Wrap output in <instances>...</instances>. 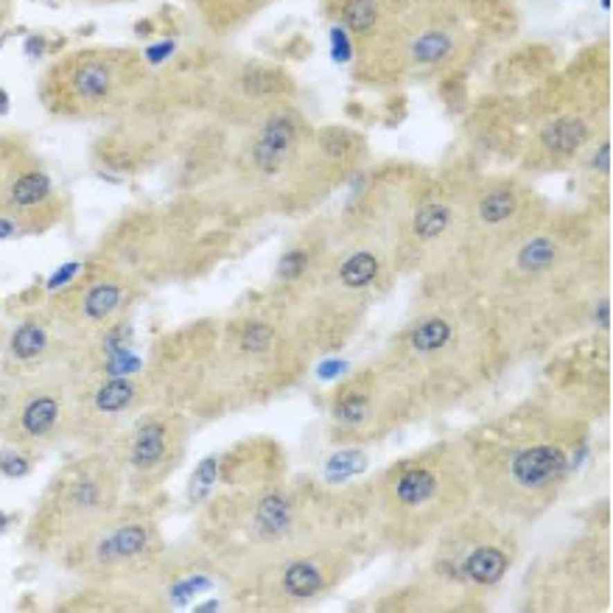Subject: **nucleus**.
I'll return each mask as SVG.
<instances>
[{
    "label": "nucleus",
    "mask_w": 613,
    "mask_h": 613,
    "mask_svg": "<svg viewBox=\"0 0 613 613\" xmlns=\"http://www.w3.org/2000/svg\"><path fill=\"white\" fill-rule=\"evenodd\" d=\"M470 462V482L504 515L535 518L569 473L571 445L552 426H507V434Z\"/></svg>",
    "instance_id": "1"
},
{
    "label": "nucleus",
    "mask_w": 613,
    "mask_h": 613,
    "mask_svg": "<svg viewBox=\"0 0 613 613\" xmlns=\"http://www.w3.org/2000/svg\"><path fill=\"white\" fill-rule=\"evenodd\" d=\"M465 473L462 456L440 451L395 465L384 476V515L403 538L434 529L468 496Z\"/></svg>",
    "instance_id": "2"
},
{
    "label": "nucleus",
    "mask_w": 613,
    "mask_h": 613,
    "mask_svg": "<svg viewBox=\"0 0 613 613\" xmlns=\"http://www.w3.org/2000/svg\"><path fill=\"white\" fill-rule=\"evenodd\" d=\"M294 146H297V123H294L292 115L281 112V115L269 118L263 123L258 141L252 146V163H255V168L260 174L272 177V174H278L286 166V160L292 157Z\"/></svg>",
    "instance_id": "3"
},
{
    "label": "nucleus",
    "mask_w": 613,
    "mask_h": 613,
    "mask_svg": "<svg viewBox=\"0 0 613 613\" xmlns=\"http://www.w3.org/2000/svg\"><path fill=\"white\" fill-rule=\"evenodd\" d=\"M507 569H510V552H504L499 543H490V540L473 543L459 558V577L476 588H490L501 583Z\"/></svg>",
    "instance_id": "4"
},
{
    "label": "nucleus",
    "mask_w": 613,
    "mask_h": 613,
    "mask_svg": "<svg viewBox=\"0 0 613 613\" xmlns=\"http://www.w3.org/2000/svg\"><path fill=\"white\" fill-rule=\"evenodd\" d=\"M168 445V426H163L160 420H149L134 432L129 443V465L134 470H152L166 459Z\"/></svg>",
    "instance_id": "5"
},
{
    "label": "nucleus",
    "mask_w": 613,
    "mask_h": 613,
    "mask_svg": "<svg viewBox=\"0 0 613 613\" xmlns=\"http://www.w3.org/2000/svg\"><path fill=\"white\" fill-rule=\"evenodd\" d=\"M328 585H330V574L325 571V566L319 560H308V558L289 563L281 577V588L286 591V596H292L297 602L319 596Z\"/></svg>",
    "instance_id": "6"
},
{
    "label": "nucleus",
    "mask_w": 613,
    "mask_h": 613,
    "mask_svg": "<svg viewBox=\"0 0 613 613\" xmlns=\"http://www.w3.org/2000/svg\"><path fill=\"white\" fill-rule=\"evenodd\" d=\"M149 540H152V532L143 524H123L98 543V558L107 563L132 560L149 547Z\"/></svg>",
    "instance_id": "7"
},
{
    "label": "nucleus",
    "mask_w": 613,
    "mask_h": 613,
    "mask_svg": "<svg viewBox=\"0 0 613 613\" xmlns=\"http://www.w3.org/2000/svg\"><path fill=\"white\" fill-rule=\"evenodd\" d=\"M540 138L555 157H571L588 141V126L577 115H563V118H555L547 129H543Z\"/></svg>",
    "instance_id": "8"
},
{
    "label": "nucleus",
    "mask_w": 613,
    "mask_h": 613,
    "mask_svg": "<svg viewBox=\"0 0 613 613\" xmlns=\"http://www.w3.org/2000/svg\"><path fill=\"white\" fill-rule=\"evenodd\" d=\"M454 339V325L443 317H426L412 330H409V348L420 356H437L443 353Z\"/></svg>",
    "instance_id": "9"
},
{
    "label": "nucleus",
    "mask_w": 613,
    "mask_h": 613,
    "mask_svg": "<svg viewBox=\"0 0 613 613\" xmlns=\"http://www.w3.org/2000/svg\"><path fill=\"white\" fill-rule=\"evenodd\" d=\"M73 93L85 101H104L112 93V67L107 62L79 64L73 73Z\"/></svg>",
    "instance_id": "10"
},
{
    "label": "nucleus",
    "mask_w": 613,
    "mask_h": 613,
    "mask_svg": "<svg viewBox=\"0 0 613 613\" xmlns=\"http://www.w3.org/2000/svg\"><path fill=\"white\" fill-rule=\"evenodd\" d=\"M51 196V177L45 171H26L9 188V202L20 211H31Z\"/></svg>",
    "instance_id": "11"
},
{
    "label": "nucleus",
    "mask_w": 613,
    "mask_h": 613,
    "mask_svg": "<svg viewBox=\"0 0 613 613\" xmlns=\"http://www.w3.org/2000/svg\"><path fill=\"white\" fill-rule=\"evenodd\" d=\"M121 305H123V289L118 283H96L85 292V300H82V311L93 322L109 319Z\"/></svg>",
    "instance_id": "12"
},
{
    "label": "nucleus",
    "mask_w": 613,
    "mask_h": 613,
    "mask_svg": "<svg viewBox=\"0 0 613 613\" xmlns=\"http://www.w3.org/2000/svg\"><path fill=\"white\" fill-rule=\"evenodd\" d=\"M451 227V208L445 202H426L412 219V233L420 241H434Z\"/></svg>",
    "instance_id": "13"
},
{
    "label": "nucleus",
    "mask_w": 613,
    "mask_h": 613,
    "mask_svg": "<svg viewBox=\"0 0 613 613\" xmlns=\"http://www.w3.org/2000/svg\"><path fill=\"white\" fill-rule=\"evenodd\" d=\"M56 418H59V403H56V398L39 395V398H34V400L23 409L20 423H23V432H26L28 437H42V434H48V432L56 426Z\"/></svg>",
    "instance_id": "14"
},
{
    "label": "nucleus",
    "mask_w": 613,
    "mask_h": 613,
    "mask_svg": "<svg viewBox=\"0 0 613 613\" xmlns=\"http://www.w3.org/2000/svg\"><path fill=\"white\" fill-rule=\"evenodd\" d=\"M375 275H378V260L367 249L353 252L348 260H342V266H339V281H342L345 289H364L375 281Z\"/></svg>",
    "instance_id": "15"
},
{
    "label": "nucleus",
    "mask_w": 613,
    "mask_h": 613,
    "mask_svg": "<svg viewBox=\"0 0 613 613\" xmlns=\"http://www.w3.org/2000/svg\"><path fill=\"white\" fill-rule=\"evenodd\" d=\"M134 400V384L129 378H109L107 384L98 387L93 403L98 412H107V415H115V412H123V409Z\"/></svg>",
    "instance_id": "16"
},
{
    "label": "nucleus",
    "mask_w": 613,
    "mask_h": 613,
    "mask_svg": "<svg viewBox=\"0 0 613 613\" xmlns=\"http://www.w3.org/2000/svg\"><path fill=\"white\" fill-rule=\"evenodd\" d=\"M515 208H518L515 193L499 188V190H490V193L482 196V202H479V219H482L485 224L496 227V224L507 222V219L515 213Z\"/></svg>",
    "instance_id": "17"
},
{
    "label": "nucleus",
    "mask_w": 613,
    "mask_h": 613,
    "mask_svg": "<svg viewBox=\"0 0 613 613\" xmlns=\"http://www.w3.org/2000/svg\"><path fill=\"white\" fill-rule=\"evenodd\" d=\"M558 258V244L552 238H532L518 252V269L524 272H543Z\"/></svg>",
    "instance_id": "18"
},
{
    "label": "nucleus",
    "mask_w": 613,
    "mask_h": 613,
    "mask_svg": "<svg viewBox=\"0 0 613 613\" xmlns=\"http://www.w3.org/2000/svg\"><path fill=\"white\" fill-rule=\"evenodd\" d=\"M409 53H412V59L420 62V64L440 62V59H445L451 53V37L443 34V31H429V34H423V37H418L412 42Z\"/></svg>",
    "instance_id": "19"
},
{
    "label": "nucleus",
    "mask_w": 613,
    "mask_h": 613,
    "mask_svg": "<svg viewBox=\"0 0 613 613\" xmlns=\"http://www.w3.org/2000/svg\"><path fill=\"white\" fill-rule=\"evenodd\" d=\"M45 345H48V336H45V330H42L39 325H34V322H26V325L17 328V333L12 336V353H15L17 359H34V356H39V353L45 350Z\"/></svg>",
    "instance_id": "20"
},
{
    "label": "nucleus",
    "mask_w": 613,
    "mask_h": 613,
    "mask_svg": "<svg viewBox=\"0 0 613 613\" xmlns=\"http://www.w3.org/2000/svg\"><path fill=\"white\" fill-rule=\"evenodd\" d=\"M342 20L353 31H370L375 26V20H378L375 0H348L345 12H342Z\"/></svg>",
    "instance_id": "21"
},
{
    "label": "nucleus",
    "mask_w": 613,
    "mask_h": 613,
    "mask_svg": "<svg viewBox=\"0 0 613 613\" xmlns=\"http://www.w3.org/2000/svg\"><path fill=\"white\" fill-rule=\"evenodd\" d=\"M258 524L266 529V532H278L289 524V504L281 499V496H269L260 501L258 507Z\"/></svg>",
    "instance_id": "22"
},
{
    "label": "nucleus",
    "mask_w": 613,
    "mask_h": 613,
    "mask_svg": "<svg viewBox=\"0 0 613 613\" xmlns=\"http://www.w3.org/2000/svg\"><path fill=\"white\" fill-rule=\"evenodd\" d=\"M272 328L269 325H263V322H252L247 330H244V336H241V342H244V348L249 350V353H263L269 345H272Z\"/></svg>",
    "instance_id": "23"
},
{
    "label": "nucleus",
    "mask_w": 613,
    "mask_h": 613,
    "mask_svg": "<svg viewBox=\"0 0 613 613\" xmlns=\"http://www.w3.org/2000/svg\"><path fill=\"white\" fill-rule=\"evenodd\" d=\"M308 266V255L303 252V249H292L283 260H281V266H278V275L283 278V281H289V278H297V275H303V269Z\"/></svg>",
    "instance_id": "24"
},
{
    "label": "nucleus",
    "mask_w": 613,
    "mask_h": 613,
    "mask_svg": "<svg viewBox=\"0 0 613 613\" xmlns=\"http://www.w3.org/2000/svg\"><path fill=\"white\" fill-rule=\"evenodd\" d=\"M322 149H325L328 157H345L350 152L348 132H325L322 134Z\"/></svg>",
    "instance_id": "25"
},
{
    "label": "nucleus",
    "mask_w": 613,
    "mask_h": 613,
    "mask_svg": "<svg viewBox=\"0 0 613 613\" xmlns=\"http://www.w3.org/2000/svg\"><path fill=\"white\" fill-rule=\"evenodd\" d=\"M0 468H3L6 473H12V476H17V473H23L28 465H26L23 459H17V456H3V459H0Z\"/></svg>",
    "instance_id": "26"
},
{
    "label": "nucleus",
    "mask_w": 613,
    "mask_h": 613,
    "mask_svg": "<svg viewBox=\"0 0 613 613\" xmlns=\"http://www.w3.org/2000/svg\"><path fill=\"white\" fill-rule=\"evenodd\" d=\"M594 166H596L599 171H607V168H610V143H602V149H599L596 157H594Z\"/></svg>",
    "instance_id": "27"
},
{
    "label": "nucleus",
    "mask_w": 613,
    "mask_h": 613,
    "mask_svg": "<svg viewBox=\"0 0 613 613\" xmlns=\"http://www.w3.org/2000/svg\"><path fill=\"white\" fill-rule=\"evenodd\" d=\"M6 104H9V101H6V93H3V90H0V115H3V112H6Z\"/></svg>",
    "instance_id": "28"
},
{
    "label": "nucleus",
    "mask_w": 613,
    "mask_h": 613,
    "mask_svg": "<svg viewBox=\"0 0 613 613\" xmlns=\"http://www.w3.org/2000/svg\"><path fill=\"white\" fill-rule=\"evenodd\" d=\"M3 524H6V521H3V515H0V529H3Z\"/></svg>",
    "instance_id": "29"
}]
</instances>
